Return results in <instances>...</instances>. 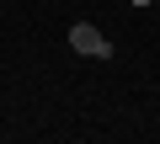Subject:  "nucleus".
Returning <instances> with one entry per match:
<instances>
[{"instance_id": "f03ea898", "label": "nucleus", "mask_w": 160, "mask_h": 144, "mask_svg": "<svg viewBox=\"0 0 160 144\" xmlns=\"http://www.w3.org/2000/svg\"><path fill=\"white\" fill-rule=\"evenodd\" d=\"M128 6H149V0H128Z\"/></svg>"}, {"instance_id": "f257e3e1", "label": "nucleus", "mask_w": 160, "mask_h": 144, "mask_svg": "<svg viewBox=\"0 0 160 144\" xmlns=\"http://www.w3.org/2000/svg\"><path fill=\"white\" fill-rule=\"evenodd\" d=\"M69 43H75V53H86V59H107V53H112V43H107L91 22H75V27H69Z\"/></svg>"}]
</instances>
